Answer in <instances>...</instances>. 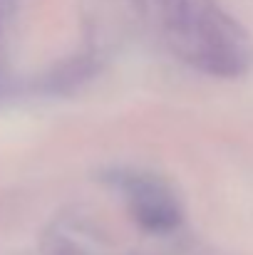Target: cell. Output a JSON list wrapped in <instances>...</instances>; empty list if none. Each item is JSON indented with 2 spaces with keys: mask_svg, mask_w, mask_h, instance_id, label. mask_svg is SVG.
<instances>
[{
  "mask_svg": "<svg viewBox=\"0 0 253 255\" xmlns=\"http://www.w3.org/2000/svg\"><path fill=\"white\" fill-rule=\"evenodd\" d=\"M122 188H124V196L129 201L134 218L144 228L162 233V231H171L179 226L181 221L179 201L162 181L144 176V173H132L122 178Z\"/></svg>",
  "mask_w": 253,
  "mask_h": 255,
  "instance_id": "cell-2",
  "label": "cell"
},
{
  "mask_svg": "<svg viewBox=\"0 0 253 255\" xmlns=\"http://www.w3.org/2000/svg\"><path fill=\"white\" fill-rule=\"evenodd\" d=\"M144 22L189 67L241 77L253 65V40L219 0H129Z\"/></svg>",
  "mask_w": 253,
  "mask_h": 255,
  "instance_id": "cell-1",
  "label": "cell"
}]
</instances>
